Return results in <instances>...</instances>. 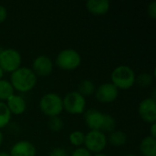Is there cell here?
<instances>
[{"label":"cell","mask_w":156,"mask_h":156,"mask_svg":"<svg viewBox=\"0 0 156 156\" xmlns=\"http://www.w3.org/2000/svg\"><path fill=\"white\" fill-rule=\"evenodd\" d=\"M9 81L14 90L26 93L34 89L37 81V77L30 68L20 67L11 73Z\"/></svg>","instance_id":"6da1fadb"},{"label":"cell","mask_w":156,"mask_h":156,"mask_svg":"<svg viewBox=\"0 0 156 156\" xmlns=\"http://www.w3.org/2000/svg\"><path fill=\"white\" fill-rule=\"evenodd\" d=\"M136 75L134 70L127 65H120L116 67L112 74V83L120 90H129L135 83Z\"/></svg>","instance_id":"7a4b0ae2"},{"label":"cell","mask_w":156,"mask_h":156,"mask_svg":"<svg viewBox=\"0 0 156 156\" xmlns=\"http://www.w3.org/2000/svg\"><path fill=\"white\" fill-rule=\"evenodd\" d=\"M40 111L48 117H57L63 112L62 98L55 92L44 94L39 101Z\"/></svg>","instance_id":"3957f363"},{"label":"cell","mask_w":156,"mask_h":156,"mask_svg":"<svg viewBox=\"0 0 156 156\" xmlns=\"http://www.w3.org/2000/svg\"><path fill=\"white\" fill-rule=\"evenodd\" d=\"M81 57L73 48H65L58 52L56 57V65L63 70H74L80 67Z\"/></svg>","instance_id":"277c9868"},{"label":"cell","mask_w":156,"mask_h":156,"mask_svg":"<svg viewBox=\"0 0 156 156\" xmlns=\"http://www.w3.org/2000/svg\"><path fill=\"white\" fill-rule=\"evenodd\" d=\"M22 57L15 48H5L0 51V68L4 72L12 73L20 68Z\"/></svg>","instance_id":"5b68a950"},{"label":"cell","mask_w":156,"mask_h":156,"mask_svg":"<svg viewBox=\"0 0 156 156\" xmlns=\"http://www.w3.org/2000/svg\"><path fill=\"white\" fill-rule=\"evenodd\" d=\"M63 110L70 114H82L85 112L86 98L80 94L77 90L70 91L62 99Z\"/></svg>","instance_id":"8992f818"},{"label":"cell","mask_w":156,"mask_h":156,"mask_svg":"<svg viewBox=\"0 0 156 156\" xmlns=\"http://www.w3.org/2000/svg\"><path fill=\"white\" fill-rule=\"evenodd\" d=\"M107 144V136L101 131H90L85 134L84 145L90 153L100 154L106 148Z\"/></svg>","instance_id":"52a82bcc"},{"label":"cell","mask_w":156,"mask_h":156,"mask_svg":"<svg viewBox=\"0 0 156 156\" xmlns=\"http://www.w3.org/2000/svg\"><path fill=\"white\" fill-rule=\"evenodd\" d=\"M94 95L101 103H111L118 98L119 90L112 82H106L95 90Z\"/></svg>","instance_id":"ba28073f"},{"label":"cell","mask_w":156,"mask_h":156,"mask_svg":"<svg viewBox=\"0 0 156 156\" xmlns=\"http://www.w3.org/2000/svg\"><path fill=\"white\" fill-rule=\"evenodd\" d=\"M138 113L140 117L147 123H154L156 122V100L152 97L143 100L138 106Z\"/></svg>","instance_id":"9c48e42d"},{"label":"cell","mask_w":156,"mask_h":156,"mask_svg":"<svg viewBox=\"0 0 156 156\" xmlns=\"http://www.w3.org/2000/svg\"><path fill=\"white\" fill-rule=\"evenodd\" d=\"M105 118L106 113H103L96 109H90L84 112V121L90 131L102 132Z\"/></svg>","instance_id":"30bf717a"},{"label":"cell","mask_w":156,"mask_h":156,"mask_svg":"<svg viewBox=\"0 0 156 156\" xmlns=\"http://www.w3.org/2000/svg\"><path fill=\"white\" fill-rule=\"evenodd\" d=\"M53 69L54 64L52 59L46 55H40L34 59L31 69L34 71L37 77H47L52 73Z\"/></svg>","instance_id":"8fae6325"},{"label":"cell","mask_w":156,"mask_h":156,"mask_svg":"<svg viewBox=\"0 0 156 156\" xmlns=\"http://www.w3.org/2000/svg\"><path fill=\"white\" fill-rule=\"evenodd\" d=\"M37 149L28 141H18L10 149V156H36Z\"/></svg>","instance_id":"7c38bea8"},{"label":"cell","mask_w":156,"mask_h":156,"mask_svg":"<svg viewBox=\"0 0 156 156\" xmlns=\"http://www.w3.org/2000/svg\"><path fill=\"white\" fill-rule=\"evenodd\" d=\"M5 104L8 110L10 111L11 114L20 115V114H23L27 110L26 100L21 95H17V94L12 95L5 101Z\"/></svg>","instance_id":"4fadbf2b"},{"label":"cell","mask_w":156,"mask_h":156,"mask_svg":"<svg viewBox=\"0 0 156 156\" xmlns=\"http://www.w3.org/2000/svg\"><path fill=\"white\" fill-rule=\"evenodd\" d=\"M111 4L108 0H89L86 2L87 10L94 16L105 15L110 9Z\"/></svg>","instance_id":"5bb4252c"},{"label":"cell","mask_w":156,"mask_h":156,"mask_svg":"<svg viewBox=\"0 0 156 156\" xmlns=\"http://www.w3.org/2000/svg\"><path fill=\"white\" fill-rule=\"evenodd\" d=\"M140 152L144 156H156V138L144 137L140 143Z\"/></svg>","instance_id":"9a60e30c"},{"label":"cell","mask_w":156,"mask_h":156,"mask_svg":"<svg viewBox=\"0 0 156 156\" xmlns=\"http://www.w3.org/2000/svg\"><path fill=\"white\" fill-rule=\"evenodd\" d=\"M107 139H108V143L114 147L123 146L127 143L126 133L120 130H114L113 132H112L109 137H107Z\"/></svg>","instance_id":"2e32d148"},{"label":"cell","mask_w":156,"mask_h":156,"mask_svg":"<svg viewBox=\"0 0 156 156\" xmlns=\"http://www.w3.org/2000/svg\"><path fill=\"white\" fill-rule=\"evenodd\" d=\"M15 94V90L7 80H0V101H6L12 95Z\"/></svg>","instance_id":"e0dca14e"},{"label":"cell","mask_w":156,"mask_h":156,"mask_svg":"<svg viewBox=\"0 0 156 156\" xmlns=\"http://www.w3.org/2000/svg\"><path fill=\"white\" fill-rule=\"evenodd\" d=\"M96 90L95 84L90 80H83L80 82L78 87V92L81 94L84 98L89 97L92 94H94Z\"/></svg>","instance_id":"ac0fdd59"},{"label":"cell","mask_w":156,"mask_h":156,"mask_svg":"<svg viewBox=\"0 0 156 156\" xmlns=\"http://www.w3.org/2000/svg\"><path fill=\"white\" fill-rule=\"evenodd\" d=\"M11 112L8 110L5 102L0 101V130L6 127L11 121Z\"/></svg>","instance_id":"d6986e66"},{"label":"cell","mask_w":156,"mask_h":156,"mask_svg":"<svg viewBox=\"0 0 156 156\" xmlns=\"http://www.w3.org/2000/svg\"><path fill=\"white\" fill-rule=\"evenodd\" d=\"M84 140L85 134L81 131H73L69 135V141L70 144H72L76 148L81 147V145L84 144Z\"/></svg>","instance_id":"ffe728a7"},{"label":"cell","mask_w":156,"mask_h":156,"mask_svg":"<svg viewBox=\"0 0 156 156\" xmlns=\"http://www.w3.org/2000/svg\"><path fill=\"white\" fill-rule=\"evenodd\" d=\"M154 82V77L152 74L144 72L139 74L135 79V83H137L141 88H148Z\"/></svg>","instance_id":"44dd1931"},{"label":"cell","mask_w":156,"mask_h":156,"mask_svg":"<svg viewBox=\"0 0 156 156\" xmlns=\"http://www.w3.org/2000/svg\"><path fill=\"white\" fill-rule=\"evenodd\" d=\"M48 127L51 132L58 133V132H59V131H61L63 129L64 122H63L62 119H60L58 116L51 117V118H49V120L48 122Z\"/></svg>","instance_id":"7402d4cb"},{"label":"cell","mask_w":156,"mask_h":156,"mask_svg":"<svg viewBox=\"0 0 156 156\" xmlns=\"http://www.w3.org/2000/svg\"><path fill=\"white\" fill-rule=\"evenodd\" d=\"M116 127V121L114 119V117H112L110 114L106 113V118H105V122H104V126H103V130L102 132L105 133H112L115 130Z\"/></svg>","instance_id":"603a6c76"},{"label":"cell","mask_w":156,"mask_h":156,"mask_svg":"<svg viewBox=\"0 0 156 156\" xmlns=\"http://www.w3.org/2000/svg\"><path fill=\"white\" fill-rule=\"evenodd\" d=\"M70 156H92L91 153H90L85 147H79L76 148L72 153Z\"/></svg>","instance_id":"cb8c5ba5"},{"label":"cell","mask_w":156,"mask_h":156,"mask_svg":"<svg viewBox=\"0 0 156 156\" xmlns=\"http://www.w3.org/2000/svg\"><path fill=\"white\" fill-rule=\"evenodd\" d=\"M48 156H69V154L64 148L56 147L49 152Z\"/></svg>","instance_id":"d4e9b609"},{"label":"cell","mask_w":156,"mask_h":156,"mask_svg":"<svg viewBox=\"0 0 156 156\" xmlns=\"http://www.w3.org/2000/svg\"><path fill=\"white\" fill-rule=\"evenodd\" d=\"M147 13L148 16L152 18H156V2L153 1L152 3H150L147 6Z\"/></svg>","instance_id":"484cf974"},{"label":"cell","mask_w":156,"mask_h":156,"mask_svg":"<svg viewBox=\"0 0 156 156\" xmlns=\"http://www.w3.org/2000/svg\"><path fill=\"white\" fill-rule=\"evenodd\" d=\"M6 16H7L6 8L3 5H0V24L6 19Z\"/></svg>","instance_id":"4316f807"},{"label":"cell","mask_w":156,"mask_h":156,"mask_svg":"<svg viewBox=\"0 0 156 156\" xmlns=\"http://www.w3.org/2000/svg\"><path fill=\"white\" fill-rule=\"evenodd\" d=\"M150 131H151V134H150V136H152V137H154V138H156V124H155V122H154V123H152V126H151V129H150Z\"/></svg>","instance_id":"83f0119b"},{"label":"cell","mask_w":156,"mask_h":156,"mask_svg":"<svg viewBox=\"0 0 156 156\" xmlns=\"http://www.w3.org/2000/svg\"><path fill=\"white\" fill-rule=\"evenodd\" d=\"M3 142H4V134H3V133L0 131V146L2 145Z\"/></svg>","instance_id":"f1b7e54d"},{"label":"cell","mask_w":156,"mask_h":156,"mask_svg":"<svg viewBox=\"0 0 156 156\" xmlns=\"http://www.w3.org/2000/svg\"><path fill=\"white\" fill-rule=\"evenodd\" d=\"M4 74H5V72H4V70L0 68V80H2L3 79V77H4Z\"/></svg>","instance_id":"f546056e"},{"label":"cell","mask_w":156,"mask_h":156,"mask_svg":"<svg viewBox=\"0 0 156 156\" xmlns=\"http://www.w3.org/2000/svg\"><path fill=\"white\" fill-rule=\"evenodd\" d=\"M0 156H10L8 153H5V152H0Z\"/></svg>","instance_id":"4dcf8cb0"},{"label":"cell","mask_w":156,"mask_h":156,"mask_svg":"<svg viewBox=\"0 0 156 156\" xmlns=\"http://www.w3.org/2000/svg\"><path fill=\"white\" fill-rule=\"evenodd\" d=\"M94 156H108V155H106L105 154H101V153H100V154H96Z\"/></svg>","instance_id":"1f68e13d"},{"label":"cell","mask_w":156,"mask_h":156,"mask_svg":"<svg viewBox=\"0 0 156 156\" xmlns=\"http://www.w3.org/2000/svg\"><path fill=\"white\" fill-rule=\"evenodd\" d=\"M124 156H137V155H135V154H126V155H124Z\"/></svg>","instance_id":"d6a6232c"},{"label":"cell","mask_w":156,"mask_h":156,"mask_svg":"<svg viewBox=\"0 0 156 156\" xmlns=\"http://www.w3.org/2000/svg\"><path fill=\"white\" fill-rule=\"evenodd\" d=\"M0 51H1V50H0Z\"/></svg>","instance_id":"836d02e7"}]
</instances>
